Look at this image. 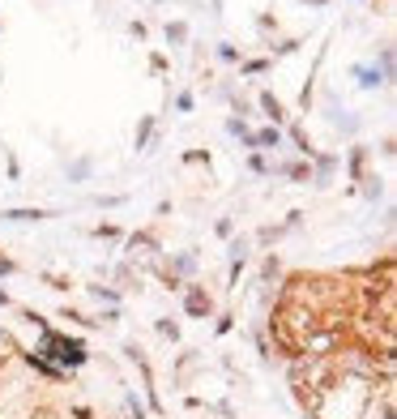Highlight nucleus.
Instances as JSON below:
<instances>
[{"mask_svg":"<svg viewBox=\"0 0 397 419\" xmlns=\"http://www.w3.org/2000/svg\"><path fill=\"white\" fill-rule=\"evenodd\" d=\"M26 363H30L34 373H43L47 381H60V377H65V373L56 368V363H47V355H39V351H30V355H26Z\"/></svg>","mask_w":397,"mask_h":419,"instance_id":"4","label":"nucleus"},{"mask_svg":"<svg viewBox=\"0 0 397 419\" xmlns=\"http://www.w3.org/2000/svg\"><path fill=\"white\" fill-rule=\"evenodd\" d=\"M184 308H188V317H209V312H214V299H209V291H205V287H188Z\"/></svg>","mask_w":397,"mask_h":419,"instance_id":"2","label":"nucleus"},{"mask_svg":"<svg viewBox=\"0 0 397 419\" xmlns=\"http://www.w3.org/2000/svg\"><path fill=\"white\" fill-rule=\"evenodd\" d=\"M39 355H51L60 373H65V368H82V363L90 359L86 347H82L77 338H65V334H56V330H43V347H39Z\"/></svg>","mask_w":397,"mask_h":419,"instance_id":"1","label":"nucleus"},{"mask_svg":"<svg viewBox=\"0 0 397 419\" xmlns=\"http://www.w3.org/2000/svg\"><path fill=\"white\" fill-rule=\"evenodd\" d=\"M0 304H9V295H5V291H0Z\"/></svg>","mask_w":397,"mask_h":419,"instance_id":"19","label":"nucleus"},{"mask_svg":"<svg viewBox=\"0 0 397 419\" xmlns=\"http://www.w3.org/2000/svg\"><path fill=\"white\" fill-rule=\"evenodd\" d=\"M261 108L269 112V120H287V108H282V98H273V94H261Z\"/></svg>","mask_w":397,"mask_h":419,"instance_id":"7","label":"nucleus"},{"mask_svg":"<svg viewBox=\"0 0 397 419\" xmlns=\"http://www.w3.org/2000/svg\"><path fill=\"white\" fill-rule=\"evenodd\" d=\"M184 34H188V30H184V22H176V26H167V39H176V43H180Z\"/></svg>","mask_w":397,"mask_h":419,"instance_id":"14","label":"nucleus"},{"mask_svg":"<svg viewBox=\"0 0 397 419\" xmlns=\"http://www.w3.org/2000/svg\"><path fill=\"white\" fill-rule=\"evenodd\" d=\"M150 124H154V120H150V116H145V120H141V129H137V150H141V146H145V137H150Z\"/></svg>","mask_w":397,"mask_h":419,"instance_id":"13","label":"nucleus"},{"mask_svg":"<svg viewBox=\"0 0 397 419\" xmlns=\"http://www.w3.org/2000/svg\"><path fill=\"white\" fill-rule=\"evenodd\" d=\"M312 5H325V0H312Z\"/></svg>","mask_w":397,"mask_h":419,"instance_id":"20","label":"nucleus"},{"mask_svg":"<svg viewBox=\"0 0 397 419\" xmlns=\"http://www.w3.org/2000/svg\"><path fill=\"white\" fill-rule=\"evenodd\" d=\"M5 363H9V355H0V368H5Z\"/></svg>","mask_w":397,"mask_h":419,"instance_id":"18","label":"nucleus"},{"mask_svg":"<svg viewBox=\"0 0 397 419\" xmlns=\"http://www.w3.org/2000/svg\"><path fill=\"white\" fill-rule=\"evenodd\" d=\"M0 219H13V223H39V219H47L43 210H5Z\"/></svg>","mask_w":397,"mask_h":419,"instance_id":"6","label":"nucleus"},{"mask_svg":"<svg viewBox=\"0 0 397 419\" xmlns=\"http://www.w3.org/2000/svg\"><path fill=\"white\" fill-rule=\"evenodd\" d=\"M30 419H65L60 411H56V406H34V415Z\"/></svg>","mask_w":397,"mask_h":419,"instance_id":"10","label":"nucleus"},{"mask_svg":"<svg viewBox=\"0 0 397 419\" xmlns=\"http://www.w3.org/2000/svg\"><path fill=\"white\" fill-rule=\"evenodd\" d=\"M13 270H18L13 261H9V257H0V274H13Z\"/></svg>","mask_w":397,"mask_h":419,"instance_id":"16","label":"nucleus"},{"mask_svg":"<svg viewBox=\"0 0 397 419\" xmlns=\"http://www.w3.org/2000/svg\"><path fill=\"white\" fill-rule=\"evenodd\" d=\"M129 252L133 257H154L158 252V240L150 231H137V236H129Z\"/></svg>","mask_w":397,"mask_h":419,"instance_id":"3","label":"nucleus"},{"mask_svg":"<svg viewBox=\"0 0 397 419\" xmlns=\"http://www.w3.org/2000/svg\"><path fill=\"white\" fill-rule=\"evenodd\" d=\"M73 415H77V419H94V411H90V406H77Z\"/></svg>","mask_w":397,"mask_h":419,"instance_id":"17","label":"nucleus"},{"mask_svg":"<svg viewBox=\"0 0 397 419\" xmlns=\"http://www.w3.org/2000/svg\"><path fill=\"white\" fill-rule=\"evenodd\" d=\"M43 283H47L51 291H69V287H73V283H69V278H60V274H43Z\"/></svg>","mask_w":397,"mask_h":419,"instance_id":"8","label":"nucleus"},{"mask_svg":"<svg viewBox=\"0 0 397 419\" xmlns=\"http://www.w3.org/2000/svg\"><path fill=\"white\" fill-rule=\"evenodd\" d=\"M351 176H355L359 184H367V150H363V146L351 150Z\"/></svg>","mask_w":397,"mask_h":419,"instance_id":"5","label":"nucleus"},{"mask_svg":"<svg viewBox=\"0 0 397 419\" xmlns=\"http://www.w3.org/2000/svg\"><path fill=\"white\" fill-rule=\"evenodd\" d=\"M94 236H98V240H116L120 227H116V223H103V227H94Z\"/></svg>","mask_w":397,"mask_h":419,"instance_id":"9","label":"nucleus"},{"mask_svg":"<svg viewBox=\"0 0 397 419\" xmlns=\"http://www.w3.org/2000/svg\"><path fill=\"white\" fill-rule=\"evenodd\" d=\"M287 176H291V180H308L312 172H308V163H291V167H287Z\"/></svg>","mask_w":397,"mask_h":419,"instance_id":"11","label":"nucleus"},{"mask_svg":"<svg viewBox=\"0 0 397 419\" xmlns=\"http://www.w3.org/2000/svg\"><path fill=\"white\" fill-rule=\"evenodd\" d=\"M265 69H269V60H248L244 65V73H265Z\"/></svg>","mask_w":397,"mask_h":419,"instance_id":"15","label":"nucleus"},{"mask_svg":"<svg viewBox=\"0 0 397 419\" xmlns=\"http://www.w3.org/2000/svg\"><path fill=\"white\" fill-rule=\"evenodd\" d=\"M291 137L299 141V150H304V154H312V141H308V133H304V129H291Z\"/></svg>","mask_w":397,"mask_h":419,"instance_id":"12","label":"nucleus"}]
</instances>
